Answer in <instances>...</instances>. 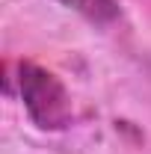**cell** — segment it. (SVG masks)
Here are the masks:
<instances>
[{
    "mask_svg": "<svg viewBox=\"0 0 151 154\" xmlns=\"http://www.w3.org/2000/svg\"><path fill=\"white\" fill-rule=\"evenodd\" d=\"M15 80L18 86V98L24 104L27 116L33 119V125L42 131H62L71 125V95L65 89V83L59 80L54 71H48L45 65H39L33 59H21L18 74L6 77V86Z\"/></svg>",
    "mask_w": 151,
    "mask_h": 154,
    "instance_id": "6da1fadb",
    "label": "cell"
},
{
    "mask_svg": "<svg viewBox=\"0 0 151 154\" xmlns=\"http://www.w3.org/2000/svg\"><path fill=\"white\" fill-rule=\"evenodd\" d=\"M65 9H71L86 21H92L98 27H110L122 18V3L119 0H57Z\"/></svg>",
    "mask_w": 151,
    "mask_h": 154,
    "instance_id": "7a4b0ae2",
    "label": "cell"
}]
</instances>
